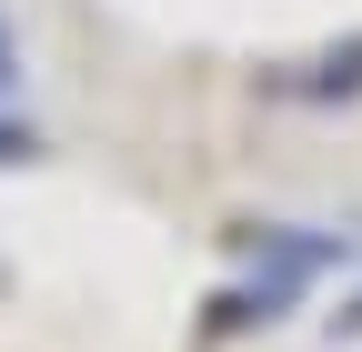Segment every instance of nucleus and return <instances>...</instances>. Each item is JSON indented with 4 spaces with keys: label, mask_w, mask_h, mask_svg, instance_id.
Masks as SVG:
<instances>
[{
    "label": "nucleus",
    "mask_w": 362,
    "mask_h": 352,
    "mask_svg": "<svg viewBox=\"0 0 362 352\" xmlns=\"http://www.w3.org/2000/svg\"><path fill=\"white\" fill-rule=\"evenodd\" d=\"M352 91H362V30L332 40L322 61H302V71L282 81V101H352Z\"/></svg>",
    "instance_id": "nucleus-1"
}]
</instances>
